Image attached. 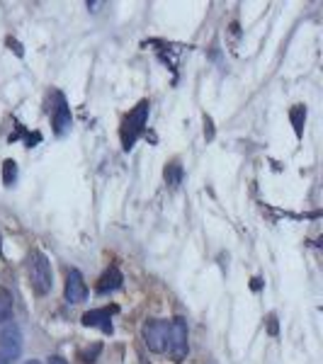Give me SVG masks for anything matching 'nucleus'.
<instances>
[{
    "instance_id": "f257e3e1",
    "label": "nucleus",
    "mask_w": 323,
    "mask_h": 364,
    "mask_svg": "<svg viewBox=\"0 0 323 364\" xmlns=\"http://www.w3.org/2000/svg\"><path fill=\"white\" fill-rule=\"evenodd\" d=\"M27 272H30V284L32 289L37 291L39 297L49 294L54 286V270L49 258L42 253V250H32L30 260H27Z\"/></svg>"
},
{
    "instance_id": "f03ea898",
    "label": "nucleus",
    "mask_w": 323,
    "mask_h": 364,
    "mask_svg": "<svg viewBox=\"0 0 323 364\" xmlns=\"http://www.w3.org/2000/svg\"><path fill=\"white\" fill-rule=\"evenodd\" d=\"M168 352L172 362H185L190 352V328L183 316L170 321V333H168Z\"/></svg>"
},
{
    "instance_id": "7ed1b4c3",
    "label": "nucleus",
    "mask_w": 323,
    "mask_h": 364,
    "mask_svg": "<svg viewBox=\"0 0 323 364\" xmlns=\"http://www.w3.org/2000/svg\"><path fill=\"white\" fill-rule=\"evenodd\" d=\"M146 120H148V102L146 100H141L129 115L124 117V124H122V144H124L126 151H129L131 146L136 144V139L144 134Z\"/></svg>"
},
{
    "instance_id": "20e7f679",
    "label": "nucleus",
    "mask_w": 323,
    "mask_h": 364,
    "mask_svg": "<svg viewBox=\"0 0 323 364\" xmlns=\"http://www.w3.org/2000/svg\"><path fill=\"white\" fill-rule=\"evenodd\" d=\"M168 333H170V321L166 318H156L144 326V343L151 352L161 354L168 350Z\"/></svg>"
},
{
    "instance_id": "39448f33",
    "label": "nucleus",
    "mask_w": 323,
    "mask_h": 364,
    "mask_svg": "<svg viewBox=\"0 0 323 364\" xmlns=\"http://www.w3.org/2000/svg\"><path fill=\"white\" fill-rule=\"evenodd\" d=\"M0 354L10 362L22 354V330L17 323H5L0 330Z\"/></svg>"
},
{
    "instance_id": "423d86ee",
    "label": "nucleus",
    "mask_w": 323,
    "mask_h": 364,
    "mask_svg": "<svg viewBox=\"0 0 323 364\" xmlns=\"http://www.w3.org/2000/svg\"><path fill=\"white\" fill-rule=\"evenodd\" d=\"M63 294H66L68 304H83L85 299H88V284H85L80 270H68L66 289H63Z\"/></svg>"
},
{
    "instance_id": "0eeeda50",
    "label": "nucleus",
    "mask_w": 323,
    "mask_h": 364,
    "mask_svg": "<svg viewBox=\"0 0 323 364\" xmlns=\"http://www.w3.org/2000/svg\"><path fill=\"white\" fill-rule=\"evenodd\" d=\"M56 102L58 104L54 107V131H56L58 136H63L71 126H74V117H71V107L66 104L61 93H56Z\"/></svg>"
},
{
    "instance_id": "6e6552de",
    "label": "nucleus",
    "mask_w": 323,
    "mask_h": 364,
    "mask_svg": "<svg viewBox=\"0 0 323 364\" xmlns=\"http://www.w3.org/2000/svg\"><path fill=\"white\" fill-rule=\"evenodd\" d=\"M85 328H100L102 333H112V311L110 308H93V311L83 313Z\"/></svg>"
},
{
    "instance_id": "1a4fd4ad",
    "label": "nucleus",
    "mask_w": 323,
    "mask_h": 364,
    "mask_svg": "<svg viewBox=\"0 0 323 364\" xmlns=\"http://www.w3.org/2000/svg\"><path fill=\"white\" fill-rule=\"evenodd\" d=\"M122 282H124V277H122L120 267L112 265L110 270H107L102 277H100V282H98V294H112V291L120 289Z\"/></svg>"
},
{
    "instance_id": "9d476101",
    "label": "nucleus",
    "mask_w": 323,
    "mask_h": 364,
    "mask_svg": "<svg viewBox=\"0 0 323 364\" xmlns=\"http://www.w3.org/2000/svg\"><path fill=\"white\" fill-rule=\"evenodd\" d=\"M12 318V294L0 286V323H10Z\"/></svg>"
},
{
    "instance_id": "9b49d317",
    "label": "nucleus",
    "mask_w": 323,
    "mask_h": 364,
    "mask_svg": "<svg viewBox=\"0 0 323 364\" xmlns=\"http://www.w3.org/2000/svg\"><path fill=\"white\" fill-rule=\"evenodd\" d=\"M163 175H166V182L170 185V187H177V185L183 182V166H180L177 161L168 163V166H166V172H163Z\"/></svg>"
},
{
    "instance_id": "f8f14e48",
    "label": "nucleus",
    "mask_w": 323,
    "mask_h": 364,
    "mask_svg": "<svg viewBox=\"0 0 323 364\" xmlns=\"http://www.w3.org/2000/svg\"><path fill=\"white\" fill-rule=\"evenodd\" d=\"M289 117H292V124H294V131H297V136H302L304 122H307V107H302V104H297V107H292V112H289Z\"/></svg>"
},
{
    "instance_id": "ddd939ff",
    "label": "nucleus",
    "mask_w": 323,
    "mask_h": 364,
    "mask_svg": "<svg viewBox=\"0 0 323 364\" xmlns=\"http://www.w3.org/2000/svg\"><path fill=\"white\" fill-rule=\"evenodd\" d=\"M17 180V163L15 161H5L3 163V182H5L8 187L10 185H15Z\"/></svg>"
},
{
    "instance_id": "4468645a",
    "label": "nucleus",
    "mask_w": 323,
    "mask_h": 364,
    "mask_svg": "<svg viewBox=\"0 0 323 364\" xmlns=\"http://www.w3.org/2000/svg\"><path fill=\"white\" fill-rule=\"evenodd\" d=\"M98 352H100V345H95L93 348V352H83V362H95V357H98Z\"/></svg>"
},
{
    "instance_id": "2eb2a0df",
    "label": "nucleus",
    "mask_w": 323,
    "mask_h": 364,
    "mask_svg": "<svg viewBox=\"0 0 323 364\" xmlns=\"http://www.w3.org/2000/svg\"><path fill=\"white\" fill-rule=\"evenodd\" d=\"M204 124H207V129H204V136H207L209 141L214 139V126H212V120L209 117H204Z\"/></svg>"
},
{
    "instance_id": "dca6fc26",
    "label": "nucleus",
    "mask_w": 323,
    "mask_h": 364,
    "mask_svg": "<svg viewBox=\"0 0 323 364\" xmlns=\"http://www.w3.org/2000/svg\"><path fill=\"white\" fill-rule=\"evenodd\" d=\"M49 364H68L63 357H49Z\"/></svg>"
},
{
    "instance_id": "f3484780",
    "label": "nucleus",
    "mask_w": 323,
    "mask_h": 364,
    "mask_svg": "<svg viewBox=\"0 0 323 364\" xmlns=\"http://www.w3.org/2000/svg\"><path fill=\"white\" fill-rule=\"evenodd\" d=\"M8 44H10V47H15V54H17V56H22V49H20V44H17V42H12V39H8Z\"/></svg>"
},
{
    "instance_id": "a211bd4d",
    "label": "nucleus",
    "mask_w": 323,
    "mask_h": 364,
    "mask_svg": "<svg viewBox=\"0 0 323 364\" xmlns=\"http://www.w3.org/2000/svg\"><path fill=\"white\" fill-rule=\"evenodd\" d=\"M0 364H10V362H8V359L3 357V354H0Z\"/></svg>"
},
{
    "instance_id": "6ab92c4d",
    "label": "nucleus",
    "mask_w": 323,
    "mask_h": 364,
    "mask_svg": "<svg viewBox=\"0 0 323 364\" xmlns=\"http://www.w3.org/2000/svg\"><path fill=\"white\" fill-rule=\"evenodd\" d=\"M25 364H42V362H37V359H30V362H25Z\"/></svg>"
}]
</instances>
